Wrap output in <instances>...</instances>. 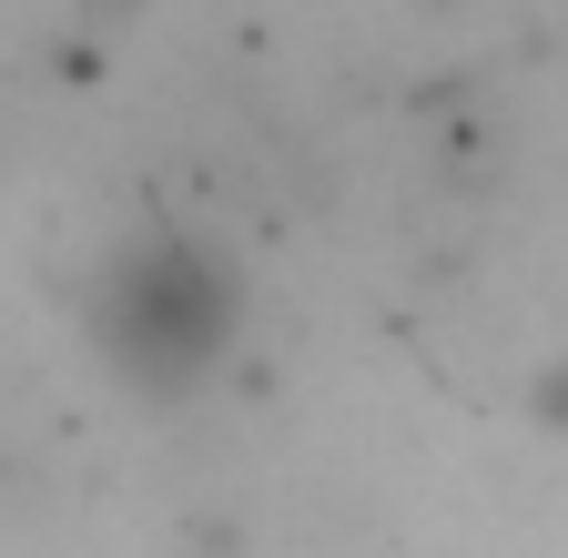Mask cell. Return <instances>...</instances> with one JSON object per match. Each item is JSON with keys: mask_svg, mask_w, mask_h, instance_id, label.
I'll use <instances>...</instances> for the list:
<instances>
[{"mask_svg": "<svg viewBox=\"0 0 568 558\" xmlns=\"http://www.w3.org/2000/svg\"><path fill=\"white\" fill-rule=\"evenodd\" d=\"M234 335V274L183 234H142L92 285V345L132 386H193Z\"/></svg>", "mask_w": 568, "mask_h": 558, "instance_id": "obj_1", "label": "cell"}]
</instances>
